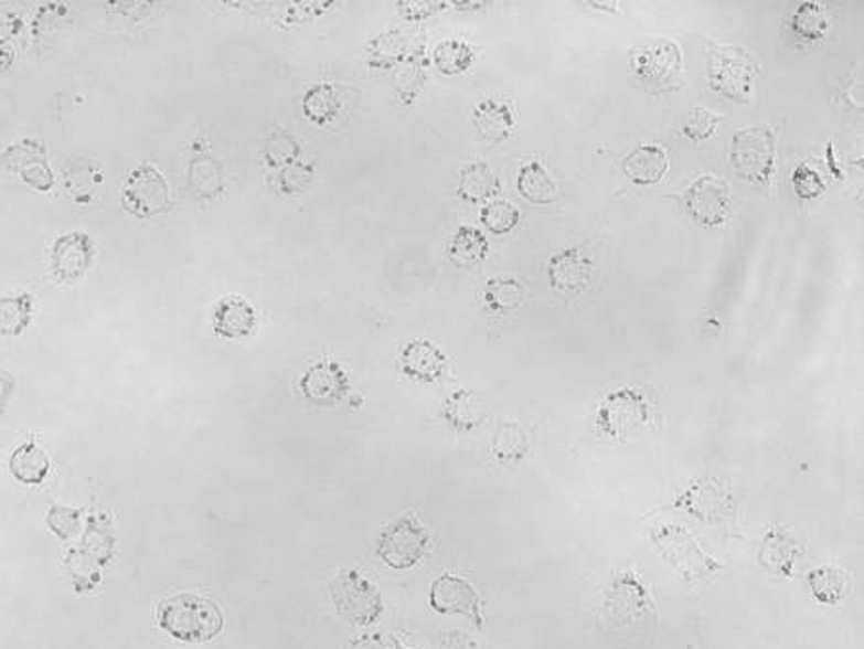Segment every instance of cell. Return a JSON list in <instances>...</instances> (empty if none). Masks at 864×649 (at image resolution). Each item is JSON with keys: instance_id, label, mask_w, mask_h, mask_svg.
Masks as SVG:
<instances>
[{"instance_id": "13", "label": "cell", "mask_w": 864, "mask_h": 649, "mask_svg": "<svg viewBox=\"0 0 864 649\" xmlns=\"http://www.w3.org/2000/svg\"><path fill=\"white\" fill-rule=\"evenodd\" d=\"M303 398L316 406H334L350 392V379L339 363L331 360L313 363L300 379Z\"/></svg>"}, {"instance_id": "22", "label": "cell", "mask_w": 864, "mask_h": 649, "mask_svg": "<svg viewBox=\"0 0 864 649\" xmlns=\"http://www.w3.org/2000/svg\"><path fill=\"white\" fill-rule=\"evenodd\" d=\"M519 194L532 204H554L559 196V189L544 163L531 160L521 166L518 179Z\"/></svg>"}, {"instance_id": "19", "label": "cell", "mask_w": 864, "mask_h": 649, "mask_svg": "<svg viewBox=\"0 0 864 649\" xmlns=\"http://www.w3.org/2000/svg\"><path fill=\"white\" fill-rule=\"evenodd\" d=\"M622 171L628 181L634 185H658L665 179L669 171V156L665 148L659 145H638V147L625 158Z\"/></svg>"}, {"instance_id": "33", "label": "cell", "mask_w": 864, "mask_h": 649, "mask_svg": "<svg viewBox=\"0 0 864 649\" xmlns=\"http://www.w3.org/2000/svg\"><path fill=\"white\" fill-rule=\"evenodd\" d=\"M791 185L801 200L819 199L820 194L826 191L824 179L820 178L819 171L813 170L809 163H799L793 170Z\"/></svg>"}, {"instance_id": "30", "label": "cell", "mask_w": 864, "mask_h": 649, "mask_svg": "<svg viewBox=\"0 0 864 649\" xmlns=\"http://www.w3.org/2000/svg\"><path fill=\"white\" fill-rule=\"evenodd\" d=\"M473 60V49L458 39H448L435 49V66L444 75L463 74L471 67Z\"/></svg>"}, {"instance_id": "24", "label": "cell", "mask_w": 864, "mask_h": 649, "mask_svg": "<svg viewBox=\"0 0 864 649\" xmlns=\"http://www.w3.org/2000/svg\"><path fill=\"white\" fill-rule=\"evenodd\" d=\"M10 472L23 485H41L51 471V459L45 450H41L35 443H25L12 454L10 458Z\"/></svg>"}, {"instance_id": "36", "label": "cell", "mask_w": 864, "mask_h": 649, "mask_svg": "<svg viewBox=\"0 0 864 649\" xmlns=\"http://www.w3.org/2000/svg\"><path fill=\"white\" fill-rule=\"evenodd\" d=\"M14 389V376L10 375L8 371H0V415L7 412L8 402L12 398Z\"/></svg>"}, {"instance_id": "26", "label": "cell", "mask_w": 864, "mask_h": 649, "mask_svg": "<svg viewBox=\"0 0 864 649\" xmlns=\"http://www.w3.org/2000/svg\"><path fill=\"white\" fill-rule=\"evenodd\" d=\"M33 298L28 292L0 298V337H18L31 323Z\"/></svg>"}, {"instance_id": "28", "label": "cell", "mask_w": 864, "mask_h": 649, "mask_svg": "<svg viewBox=\"0 0 864 649\" xmlns=\"http://www.w3.org/2000/svg\"><path fill=\"white\" fill-rule=\"evenodd\" d=\"M828 25L826 10L820 2H803L790 20L791 33L806 43H817L824 38Z\"/></svg>"}, {"instance_id": "17", "label": "cell", "mask_w": 864, "mask_h": 649, "mask_svg": "<svg viewBox=\"0 0 864 649\" xmlns=\"http://www.w3.org/2000/svg\"><path fill=\"white\" fill-rule=\"evenodd\" d=\"M212 323L215 334L222 339H248L252 332L256 331L258 313L246 298L237 295L225 296L215 304Z\"/></svg>"}, {"instance_id": "4", "label": "cell", "mask_w": 864, "mask_h": 649, "mask_svg": "<svg viewBox=\"0 0 864 649\" xmlns=\"http://www.w3.org/2000/svg\"><path fill=\"white\" fill-rule=\"evenodd\" d=\"M630 66L650 95L672 93L682 85V54L679 45L671 41H651L648 45L636 46Z\"/></svg>"}, {"instance_id": "35", "label": "cell", "mask_w": 864, "mask_h": 649, "mask_svg": "<svg viewBox=\"0 0 864 649\" xmlns=\"http://www.w3.org/2000/svg\"><path fill=\"white\" fill-rule=\"evenodd\" d=\"M22 28L20 15L12 14L8 10H0V43H4Z\"/></svg>"}, {"instance_id": "20", "label": "cell", "mask_w": 864, "mask_h": 649, "mask_svg": "<svg viewBox=\"0 0 864 649\" xmlns=\"http://www.w3.org/2000/svg\"><path fill=\"white\" fill-rule=\"evenodd\" d=\"M474 126L482 139L502 142L510 139L515 131V116L511 111L510 104L490 96L480 100L479 106L474 108Z\"/></svg>"}, {"instance_id": "15", "label": "cell", "mask_w": 864, "mask_h": 649, "mask_svg": "<svg viewBox=\"0 0 864 649\" xmlns=\"http://www.w3.org/2000/svg\"><path fill=\"white\" fill-rule=\"evenodd\" d=\"M186 187L194 199L206 200V202L217 199L225 189V171L222 162L212 155L204 140H196L192 145Z\"/></svg>"}, {"instance_id": "7", "label": "cell", "mask_w": 864, "mask_h": 649, "mask_svg": "<svg viewBox=\"0 0 864 649\" xmlns=\"http://www.w3.org/2000/svg\"><path fill=\"white\" fill-rule=\"evenodd\" d=\"M651 406L642 392L622 386L607 394L598 407V428L611 438H625L650 423Z\"/></svg>"}, {"instance_id": "21", "label": "cell", "mask_w": 864, "mask_h": 649, "mask_svg": "<svg viewBox=\"0 0 864 649\" xmlns=\"http://www.w3.org/2000/svg\"><path fill=\"white\" fill-rule=\"evenodd\" d=\"M500 192V179L487 162H473L459 173L458 196L469 204H487Z\"/></svg>"}, {"instance_id": "34", "label": "cell", "mask_w": 864, "mask_h": 649, "mask_svg": "<svg viewBox=\"0 0 864 649\" xmlns=\"http://www.w3.org/2000/svg\"><path fill=\"white\" fill-rule=\"evenodd\" d=\"M66 15L67 7H64V4L51 2V4L41 8L38 18H35V23H33V35L38 39V43L43 38H52L54 33H60L62 25L67 20Z\"/></svg>"}, {"instance_id": "11", "label": "cell", "mask_w": 864, "mask_h": 649, "mask_svg": "<svg viewBox=\"0 0 864 649\" xmlns=\"http://www.w3.org/2000/svg\"><path fill=\"white\" fill-rule=\"evenodd\" d=\"M430 607L442 615H466L477 627L484 625L479 592L466 578L442 575L430 586Z\"/></svg>"}, {"instance_id": "9", "label": "cell", "mask_w": 864, "mask_h": 649, "mask_svg": "<svg viewBox=\"0 0 864 649\" xmlns=\"http://www.w3.org/2000/svg\"><path fill=\"white\" fill-rule=\"evenodd\" d=\"M682 206L687 215L700 223L703 227H718L723 225L732 210L730 187L724 179L705 173L700 179H695L692 185L687 187L686 192L682 194Z\"/></svg>"}, {"instance_id": "32", "label": "cell", "mask_w": 864, "mask_h": 649, "mask_svg": "<svg viewBox=\"0 0 864 649\" xmlns=\"http://www.w3.org/2000/svg\"><path fill=\"white\" fill-rule=\"evenodd\" d=\"M721 121H723V116H717V114L705 110V108H694V110H690L686 124L682 127V134L687 139L700 142V140L713 137Z\"/></svg>"}, {"instance_id": "25", "label": "cell", "mask_w": 864, "mask_h": 649, "mask_svg": "<svg viewBox=\"0 0 864 649\" xmlns=\"http://www.w3.org/2000/svg\"><path fill=\"white\" fill-rule=\"evenodd\" d=\"M482 298L488 310L510 313L525 304L526 288L521 280L513 277H495L488 280Z\"/></svg>"}, {"instance_id": "1", "label": "cell", "mask_w": 864, "mask_h": 649, "mask_svg": "<svg viewBox=\"0 0 864 649\" xmlns=\"http://www.w3.org/2000/svg\"><path fill=\"white\" fill-rule=\"evenodd\" d=\"M158 627L179 642L206 643L222 632V609L196 594H178L163 599L156 611Z\"/></svg>"}, {"instance_id": "6", "label": "cell", "mask_w": 864, "mask_h": 649, "mask_svg": "<svg viewBox=\"0 0 864 649\" xmlns=\"http://www.w3.org/2000/svg\"><path fill=\"white\" fill-rule=\"evenodd\" d=\"M121 206L139 220L170 212V185L160 170L150 163H142L129 171L121 185Z\"/></svg>"}, {"instance_id": "10", "label": "cell", "mask_w": 864, "mask_h": 649, "mask_svg": "<svg viewBox=\"0 0 864 649\" xmlns=\"http://www.w3.org/2000/svg\"><path fill=\"white\" fill-rule=\"evenodd\" d=\"M0 170L15 173L25 185L38 191H51L54 185L49 155L41 140L23 139L14 142L0 155Z\"/></svg>"}, {"instance_id": "23", "label": "cell", "mask_w": 864, "mask_h": 649, "mask_svg": "<svg viewBox=\"0 0 864 649\" xmlns=\"http://www.w3.org/2000/svg\"><path fill=\"white\" fill-rule=\"evenodd\" d=\"M490 244L482 231L463 225L456 231L448 244V258L458 267L480 266L488 258Z\"/></svg>"}, {"instance_id": "8", "label": "cell", "mask_w": 864, "mask_h": 649, "mask_svg": "<svg viewBox=\"0 0 864 649\" xmlns=\"http://www.w3.org/2000/svg\"><path fill=\"white\" fill-rule=\"evenodd\" d=\"M329 591L337 611L354 625H371L383 613V599L377 588L358 571H342Z\"/></svg>"}, {"instance_id": "37", "label": "cell", "mask_w": 864, "mask_h": 649, "mask_svg": "<svg viewBox=\"0 0 864 649\" xmlns=\"http://www.w3.org/2000/svg\"><path fill=\"white\" fill-rule=\"evenodd\" d=\"M12 60H14V52L8 46H0V74L7 72L8 67L12 66Z\"/></svg>"}, {"instance_id": "12", "label": "cell", "mask_w": 864, "mask_h": 649, "mask_svg": "<svg viewBox=\"0 0 864 649\" xmlns=\"http://www.w3.org/2000/svg\"><path fill=\"white\" fill-rule=\"evenodd\" d=\"M591 274L594 262L578 246L555 252L547 266L550 285L559 295H580L590 287Z\"/></svg>"}, {"instance_id": "14", "label": "cell", "mask_w": 864, "mask_h": 649, "mask_svg": "<svg viewBox=\"0 0 864 649\" xmlns=\"http://www.w3.org/2000/svg\"><path fill=\"white\" fill-rule=\"evenodd\" d=\"M95 259V244L87 233L60 236L51 252L52 274L62 283L82 279Z\"/></svg>"}, {"instance_id": "18", "label": "cell", "mask_w": 864, "mask_h": 649, "mask_svg": "<svg viewBox=\"0 0 864 649\" xmlns=\"http://www.w3.org/2000/svg\"><path fill=\"white\" fill-rule=\"evenodd\" d=\"M440 414L451 428L469 433L487 423L490 417V402L473 389H458L444 400Z\"/></svg>"}, {"instance_id": "31", "label": "cell", "mask_w": 864, "mask_h": 649, "mask_svg": "<svg viewBox=\"0 0 864 649\" xmlns=\"http://www.w3.org/2000/svg\"><path fill=\"white\" fill-rule=\"evenodd\" d=\"M521 222V212L505 200H490L480 210V223L494 235H508Z\"/></svg>"}, {"instance_id": "27", "label": "cell", "mask_w": 864, "mask_h": 649, "mask_svg": "<svg viewBox=\"0 0 864 649\" xmlns=\"http://www.w3.org/2000/svg\"><path fill=\"white\" fill-rule=\"evenodd\" d=\"M814 598L822 604L835 605L847 598L851 591V578L845 571L835 567H822L809 576Z\"/></svg>"}, {"instance_id": "5", "label": "cell", "mask_w": 864, "mask_h": 649, "mask_svg": "<svg viewBox=\"0 0 864 649\" xmlns=\"http://www.w3.org/2000/svg\"><path fill=\"white\" fill-rule=\"evenodd\" d=\"M430 532L415 517L394 519L384 526L377 555L392 568H412L429 554Z\"/></svg>"}, {"instance_id": "3", "label": "cell", "mask_w": 864, "mask_h": 649, "mask_svg": "<svg viewBox=\"0 0 864 649\" xmlns=\"http://www.w3.org/2000/svg\"><path fill=\"white\" fill-rule=\"evenodd\" d=\"M776 137L768 126L746 127L732 137L730 162L739 178L770 185L776 173Z\"/></svg>"}, {"instance_id": "29", "label": "cell", "mask_w": 864, "mask_h": 649, "mask_svg": "<svg viewBox=\"0 0 864 649\" xmlns=\"http://www.w3.org/2000/svg\"><path fill=\"white\" fill-rule=\"evenodd\" d=\"M531 448V436L519 423H502L492 443V454L500 461H519Z\"/></svg>"}, {"instance_id": "2", "label": "cell", "mask_w": 864, "mask_h": 649, "mask_svg": "<svg viewBox=\"0 0 864 649\" xmlns=\"http://www.w3.org/2000/svg\"><path fill=\"white\" fill-rule=\"evenodd\" d=\"M759 64L738 46H711L707 79L711 89L732 103H749Z\"/></svg>"}, {"instance_id": "16", "label": "cell", "mask_w": 864, "mask_h": 649, "mask_svg": "<svg viewBox=\"0 0 864 649\" xmlns=\"http://www.w3.org/2000/svg\"><path fill=\"white\" fill-rule=\"evenodd\" d=\"M399 370L419 383H436L448 371V358L430 340H409L399 352Z\"/></svg>"}]
</instances>
